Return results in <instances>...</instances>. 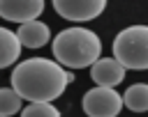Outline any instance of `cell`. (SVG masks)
Wrapping results in <instances>:
<instances>
[{
	"label": "cell",
	"mask_w": 148,
	"mask_h": 117,
	"mask_svg": "<svg viewBox=\"0 0 148 117\" xmlns=\"http://www.w3.org/2000/svg\"><path fill=\"white\" fill-rule=\"evenodd\" d=\"M72 80H74V73L65 71L62 64L46 57L23 60L12 71L14 92L28 101H53L65 92L67 83Z\"/></svg>",
	"instance_id": "obj_1"
},
{
	"label": "cell",
	"mask_w": 148,
	"mask_h": 117,
	"mask_svg": "<svg viewBox=\"0 0 148 117\" xmlns=\"http://www.w3.org/2000/svg\"><path fill=\"white\" fill-rule=\"evenodd\" d=\"M51 50L58 64L69 69H86L99 60L102 41L88 28H67L56 34Z\"/></svg>",
	"instance_id": "obj_2"
},
{
	"label": "cell",
	"mask_w": 148,
	"mask_h": 117,
	"mask_svg": "<svg viewBox=\"0 0 148 117\" xmlns=\"http://www.w3.org/2000/svg\"><path fill=\"white\" fill-rule=\"evenodd\" d=\"M113 57L134 71L148 69V25H130L113 39Z\"/></svg>",
	"instance_id": "obj_3"
},
{
	"label": "cell",
	"mask_w": 148,
	"mask_h": 117,
	"mask_svg": "<svg viewBox=\"0 0 148 117\" xmlns=\"http://www.w3.org/2000/svg\"><path fill=\"white\" fill-rule=\"evenodd\" d=\"M123 110V96L113 87H92L83 96V112L88 117H116Z\"/></svg>",
	"instance_id": "obj_4"
},
{
	"label": "cell",
	"mask_w": 148,
	"mask_h": 117,
	"mask_svg": "<svg viewBox=\"0 0 148 117\" xmlns=\"http://www.w3.org/2000/svg\"><path fill=\"white\" fill-rule=\"evenodd\" d=\"M106 7V0H53V9L67 21H92Z\"/></svg>",
	"instance_id": "obj_5"
},
{
	"label": "cell",
	"mask_w": 148,
	"mask_h": 117,
	"mask_svg": "<svg viewBox=\"0 0 148 117\" xmlns=\"http://www.w3.org/2000/svg\"><path fill=\"white\" fill-rule=\"evenodd\" d=\"M44 11V0H0V18L12 23L35 21Z\"/></svg>",
	"instance_id": "obj_6"
},
{
	"label": "cell",
	"mask_w": 148,
	"mask_h": 117,
	"mask_svg": "<svg viewBox=\"0 0 148 117\" xmlns=\"http://www.w3.org/2000/svg\"><path fill=\"white\" fill-rule=\"evenodd\" d=\"M90 78L99 87H116L125 78V67L116 57H99L90 64Z\"/></svg>",
	"instance_id": "obj_7"
},
{
	"label": "cell",
	"mask_w": 148,
	"mask_h": 117,
	"mask_svg": "<svg viewBox=\"0 0 148 117\" xmlns=\"http://www.w3.org/2000/svg\"><path fill=\"white\" fill-rule=\"evenodd\" d=\"M16 37H18V41H21V46H25V48H42V46L49 44L51 30H49L46 23H42V21L35 18V21L21 23Z\"/></svg>",
	"instance_id": "obj_8"
},
{
	"label": "cell",
	"mask_w": 148,
	"mask_h": 117,
	"mask_svg": "<svg viewBox=\"0 0 148 117\" xmlns=\"http://www.w3.org/2000/svg\"><path fill=\"white\" fill-rule=\"evenodd\" d=\"M21 55V41L16 37V32L0 28V69L12 67Z\"/></svg>",
	"instance_id": "obj_9"
},
{
	"label": "cell",
	"mask_w": 148,
	"mask_h": 117,
	"mask_svg": "<svg viewBox=\"0 0 148 117\" xmlns=\"http://www.w3.org/2000/svg\"><path fill=\"white\" fill-rule=\"evenodd\" d=\"M123 106H127L132 112H146L148 110V83H134L123 94Z\"/></svg>",
	"instance_id": "obj_10"
},
{
	"label": "cell",
	"mask_w": 148,
	"mask_h": 117,
	"mask_svg": "<svg viewBox=\"0 0 148 117\" xmlns=\"http://www.w3.org/2000/svg\"><path fill=\"white\" fill-rule=\"evenodd\" d=\"M21 96L14 92V87H0V115L9 117L21 110Z\"/></svg>",
	"instance_id": "obj_11"
},
{
	"label": "cell",
	"mask_w": 148,
	"mask_h": 117,
	"mask_svg": "<svg viewBox=\"0 0 148 117\" xmlns=\"http://www.w3.org/2000/svg\"><path fill=\"white\" fill-rule=\"evenodd\" d=\"M21 117H60V110L51 101H30L28 108H21Z\"/></svg>",
	"instance_id": "obj_12"
},
{
	"label": "cell",
	"mask_w": 148,
	"mask_h": 117,
	"mask_svg": "<svg viewBox=\"0 0 148 117\" xmlns=\"http://www.w3.org/2000/svg\"><path fill=\"white\" fill-rule=\"evenodd\" d=\"M0 117H5V115H0Z\"/></svg>",
	"instance_id": "obj_13"
}]
</instances>
